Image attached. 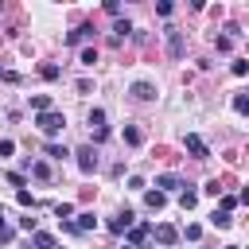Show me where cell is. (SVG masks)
Masks as SVG:
<instances>
[{
  "instance_id": "cell-24",
  "label": "cell",
  "mask_w": 249,
  "mask_h": 249,
  "mask_svg": "<svg viewBox=\"0 0 249 249\" xmlns=\"http://www.w3.org/2000/svg\"><path fill=\"white\" fill-rule=\"evenodd\" d=\"M39 74H43L47 82H54V78H58V66H51V62H47V66H39Z\"/></svg>"
},
{
  "instance_id": "cell-9",
  "label": "cell",
  "mask_w": 249,
  "mask_h": 249,
  "mask_svg": "<svg viewBox=\"0 0 249 249\" xmlns=\"http://www.w3.org/2000/svg\"><path fill=\"white\" fill-rule=\"evenodd\" d=\"M74 226H78V233H82V230H93V226H97V218H93V210H82Z\"/></svg>"
},
{
  "instance_id": "cell-28",
  "label": "cell",
  "mask_w": 249,
  "mask_h": 249,
  "mask_svg": "<svg viewBox=\"0 0 249 249\" xmlns=\"http://www.w3.org/2000/svg\"><path fill=\"white\" fill-rule=\"evenodd\" d=\"M233 206H237V198H233V195H222V210H226V214H230V210H233Z\"/></svg>"
},
{
  "instance_id": "cell-8",
  "label": "cell",
  "mask_w": 249,
  "mask_h": 249,
  "mask_svg": "<svg viewBox=\"0 0 249 249\" xmlns=\"http://www.w3.org/2000/svg\"><path fill=\"white\" fill-rule=\"evenodd\" d=\"M86 35H93V27H89V23H82V27H74V31H70V35H66V43H70V47H74V43H82V39H86Z\"/></svg>"
},
{
  "instance_id": "cell-11",
  "label": "cell",
  "mask_w": 249,
  "mask_h": 249,
  "mask_svg": "<svg viewBox=\"0 0 249 249\" xmlns=\"http://www.w3.org/2000/svg\"><path fill=\"white\" fill-rule=\"evenodd\" d=\"M179 187V175H160L156 179V191H175Z\"/></svg>"
},
{
  "instance_id": "cell-1",
  "label": "cell",
  "mask_w": 249,
  "mask_h": 249,
  "mask_svg": "<svg viewBox=\"0 0 249 249\" xmlns=\"http://www.w3.org/2000/svg\"><path fill=\"white\" fill-rule=\"evenodd\" d=\"M35 124H39V132H43V136H54V132H62V124H66V117L51 109V113H39V117H35Z\"/></svg>"
},
{
  "instance_id": "cell-5",
  "label": "cell",
  "mask_w": 249,
  "mask_h": 249,
  "mask_svg": "<svg viewBox=\"0 0 249 249\" xmlns=\"http://www.w3.org/2000/svg\"><path fill=\"white\" fill-rule=\"evenodd\" d=\"M132 97H136V101H152V97H156V86H152V82H136V86H132Z\"/></svg>"
},
{
  "instance_id": "cell-25",
  "label": "cell",
  "mask_w": 249,
  "mask_h": 249,
  "mask_svg": "<svg viewBox=\"0 0 249 249\" xmlns=\"http://www.w3.org/2000/svg\"><path fill=\"white\" fill-rule=\"evenodd\" d=\"M16 202H19V206H35V198H31V191H23V187H19V195H16Z\"/></svg>"
},
{
  "instance_id": "cell-20",
  "label": "cell",
  "mask_w": 249,
  "mask_h": 249,
  "mask_svg": "<svg viewBox=\"0 0 249 249\" xmlns=\"http://www.w3.org/2000/svg\"><path fill=\"white\" fill-rule=\"evenodd\" d=\"M70 214H74V206H70V202H58V206H54V218H62V222H66Z\"/></svg>"
},
{
  "instance_id": "cell-21",
  "label": "cell",
  "mask_w": 249,
  "mask_h": 249,
  "mask_svg": "<svg viewBox=\"0 0 249 249\" xmlns=\"http://www.w3.org/2000/svg\"><path fill=\"white\" fill-rule=\"evenodd\" d=\"M233 109L245 117V113H249V97H245V93H237V97H233Z\"/></svg>"
},
{
  "instance_id": "cell-27",
  "label": "cell",
  "mask_w": 249,
  "mask_h": 249,
  "mask_svg": "<svg viewBox=\"0 0 249 249\" xmlns=\"http://www.w3.org/2000/svg\"><path fill=\"white\" fill-rule=\"evenodd\" d=\"M202 191H206V195H222V183H218V179H210V183H206Z\"/></svg>"
},
{
  "instance_id": "cell-18",
  "label": "cell",
  "mask_w": 249,
  "mask_h": 249,
  "mask_svg": "<svg viewBox=\"0 0 249 249\" xmlns=\"http://www.w3.org/2000/svg\"><path fill=\"white\" fill-rule=\"evenodd\" d=\"M195 202H198V195H195V191H183V195H179V206H183V210H191Z\"/></svg>"
},
{
  "instance_id": "cell-7",
  "label": "cell",
  "mask_w": 249,
  "mask_h": 249,
  "mask_svg": "<svg viewBox=\"0 0 249 249\" xmlns=\"http://www.w3.org/2000/svg\"><path fill=\"white\" fill-rule=\"evenodd\" d=\"M163 202H167V195H163V191H148V195H144V206H148V210H160Z\"/></svg>"
},
{
  "instance_id": "cell-6",
  "label": "cell",
  "mask_w": 249,
  "mask_h": 249,
  "mask_svg": "<svg viewBox=\"0 0 249 249\" xmlns=\"http://www.w3.org/2000/svg\"><path fill=\"white\" fill-rule=\"evenodd\" d=\"M156 237H160L163 245H175V241H179V230H175V226H156Z\"/></svg>"
},
{
  "instance_id": "cell-23",
  "label": "cell",
  "mask_w": 249,
  "mask_h": 249,
  "mask_svg": "<svg viewBox=\"0 0 249 249\" xmlns=\"http://www.w3.org/2000/svg\"><path fill=\"white\" fill-rule=\"evenodd\" d=\"M93 62H97V51L86 47V51H82V66H93Z\"/></svg>"
},
{
  "instance_id": "cell-13",
  "label": "cell",
  "mask_w": 249,
  "mask_h": 249,
  "mask_svg": "<svg viewBox=\"0 0 249 249\" xmlns=\"http://www.w3.org/2000/svg\"><path fill=\"white\" fill-rule=\"evenodd\" d=\"M144 237H148V226H132L128 230V245H140Z\"/></svg>"
},
{
  "instance_id": "cell-10",
  "label": "cell",
  "mask_w": 249,
  "mask_h": 249,
  "mask_svg": "<svg viewBox=\"0 0 249 249\" xmlns=\"http://www.w3.org/2000/svg\"><path fill=\"white\" fill-rule=\"evenodd\" d=\"M31 109H35V113H51V97H47V93H35V97H31Z\"/></svg>"
},
{
  "instance_id": "cell-4",
  "label": "cell",
  "mask_w": 249,
  "mask_h": 249,
  "mask_svg": "<svg viewBox=\"0 0 249 249\" xmlns=\"http://www.w3.org/2000/svg\"><path fill=\"white\" fill-rule=\"evenodd\" d=\"M132 222H136V214H132V210H121V214L109 222V230H113V233H124V230H132Z\"/></svg>"
},
{
  "instance_id": "cell-3",
  "label": "cell",
  "mask_w": 249,
  "mask_h": 249,
  "mask_svg": "<svg viewBox=\"0 0 249 249\" xmlns=\"http://www.w3.org/2000/svg\"><path fill=\"white\" fill-rule=\"evenodd\" d=\"M78 167H82V175H93V171H97V156H93V148H82V152H78Z\"/></svg>"
},
{
  "instance_id": "cell-12",
  "label": "cell",
  "mask_w": 249,
  "mask_h": 249,
  "mask_svg": "<svg viewBox=\"0 0 249 249\" xmlns=\"http://www.w3.org/2000/svg\"><path fill=\"white\" fill-rule=\"evenodd\" d=\"M230 222H233V218H230L226 210H214V214H210V226H218V230H226Z\"/></svg>"
},
{
  "instance_id": "cell-14",
  "label": "cell",
  "mask_w": 249,
  "mask_h": 249,
  "mask_svg": "<svg viewBox=\"0 0 249 249\" xmlns=\"http://www.w3.org/2000/svg\"><path fill=\"white\" fill-rule=\"evenodd\" d=\"M31 245H35V249H54V237H51V233H35Z\"/></svg>"
},
{
  "instance_id": "cell-17",
  "label": "cell",
  "mask_w": 249,
  "mask_h": 249,
  "mask_svg": "<svg viewBox=\"0 0 249 249\" xmlns=\"http://www.w3.org/2000/svg\"><path fill=\"white\" fill-rule=\"evenodd\" d=\"M31 175H35V179H51V167H47L43 160H35V163H31Z\"/></svg>"
},
{
  "instance_id": "cell-15",
  "label": "cell",
  "mask_w": 249,
  "mask_h": 249,
  "mask_svg": "<svg viewBox=\"0 0 249 249\" xmlns=\"http://www.w3.org/2000/svg\"><path fill=\"white\" fill-rule=\"evenodd\" d=\"M89 124H93V132L105 128V109H89Z\"/></svg>"
},
{
  "instance_id": "cell-2",
  "label": "cell",
  "mask_w": 249,
  "mask_h": 249,
  "mask_svg": "<svg viewBox=\"0 0 249 249\" xmlns=\"http://www.w3.org/2000/svg\"><path fill=\"white\" fill-rule=\"evenodd\" d=\"M183 144H187V152H191L195 160H206V156H210V148H206V144H202V136H195V132H187V136H183Z\"/></svg>"
},
{
  "instance_id": "cell-19",
  "label": "cell",
  "mask_w": 249,
  "mask_h": 249,
  "mask_svg": "<svg viewBox=\"0 0 249 249\" xmlns=\"http://www.w3.org/2000/svg\"><path fill=\"white\" fill-rule=\"evenodd\" d=\"M47 156H51V160H62V156H70V152H66L62 144H47Z\"/></svg>"
},
{
  "instance_id": "cell-22",
  "label": "cell",
  "mask_w": 249,
  "mask_h": 249,
  "mask_svg": "<svg viewBox=\"0 0 249 249\" xmlns=\"http://www.w3.org/2000/svg\"><path fill=\"white\" fill-rule=\"evenodd\" d=\"M113 31H117V39H124L132 27H128V19H117V23H113Z\"/></svg>"
},
{
  "instance_id": "cell-16",
  "label": "cell",
  "mask_w": 249,
  "mask_h": 249,
  "mask_svg": "<svg viewBox=\"0 0 249 249\" xmlns=\"http://www.w3.org/2000/svg\"><path fill=\"white\" fill-rule=\"evenodd\" d=\"M124 140H128V144H144V132H140L136 124H128V128H124Z\"/></svg>"
},
{
  "instance_id": "cell-30",
  "label": "cell",
  "mask_w": 249,
  "mask_h": 249,
  "mask_svg": "<svg viewBox=\"0 0 249 249\" xmlns=\"http://www.w3.org/2000/svg\"><path fill=\"white\" fill-rule=\"evenodd\" d=\"M241 202H249V187H245V191H241Z\"/></svg>"
},
{
  "instance_id": "cell-29",
  "label": "cell",
  "mask_w": 249,
  "mask_h": 249,
  "mask_svg": "<svg viewBox=\"0 0 249 249\" xmlns=\"http://www.w3.org/2000/svg\"><path fill=\"white\" fill-rule=\"evenodd\" d=\"M12 152H16V144L12 140H0V156H12Z\"/></svg>"
},
{
  "instance_id": "cell-26",
  "label": "cell",
  "mask_w": 249,
  "mask_h": 249,
  "mask_svg": "<svg viewBox=\"0 0 249 249\" xmlns=\"http://www.w3.org/2000/svg\"><path fill=\"white\" fill-rule=\"evenodd\" d=\"M0 241H12V226L4 222V210H0Z\"/></svg>"
}]
</instances>
